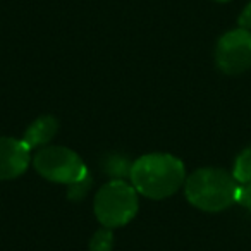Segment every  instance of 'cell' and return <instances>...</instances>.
I'll return each instance as SVG.
<instances>
[{
  "instance_id": "obj_1",
  "label": "cell",
  "mask_w": 251,
  "mask_h": 251,
  "mask_svg": "<svg viewBox=\"0 0 251 251\" xmlns=\"http://www.w3.org/2000/svg\"><path fill=\"white\" fill-rule=\"evenodd\" d=\"M131 184L151 200L172 196L186 182L184 164L171 153H148L131 165Z\"/></svg>"
},
{
  "instance_id": "obj_2",
  "label": "cell",
  "mask_w": 251,
  "mask_h": 251,
  "mask_svg": "<svg viewBox=\"0 0 251 251\" xmlns=\"http://www.w3.org/2000/svg\"><path fill=\"white\" fill-rule=\"evenodd\" d=\"M239 182L232 172L219 167L196 169L186 177L184 193L188 201L203 212H222L236 203Z\"/></svg>"
},
{
  "instance_id": "obj_3",
  "label": "cell",
  "mask_w": 251,
  "mask_h": 251,
  "mask_svg": "<svg viewBox=\"0 0 251 251\" xmlns=\"http://www.w3.org/2000/svg\"><path fill=\"white\" fill-rule=\"evenodd\" d=\"M95 217L107 229L126 226L138 213V191L133 184L114 179L95 195Z\"/></svg>"
},
{
  "instance_id": "obj_4",
  "label": "cell",
  "mask_w": 251,
  "mask_h": 251,
  "mask_svg": "<svg viewBox=\"0 0 251 251\" xmlns=\"http://www.w3.org/2000/svg\"><path fill=\"white\" fill-rule=\"evenodd\" d=\"M36 172L42 177L59 184L73 186L88 177V169L74 150L66 147H43L33 158Z\"/></svg>"
},
{
  "instance_id": "obj_5",
  "label": "cell",
  "mask_w": 251,
  "mask_h": 251,
  "mask_svg": "<svg viewBox=\"0 0 251 251\" xmlns=\"http://www.w3.org/2000/svg\"><path fill=\"white\" fill-rule=\"evenodd\" d=\"M215 64L224 74L239 76L251 67V31L236 28L224 33L215 47Z\"/></svg>"
},
{
  "instance_id": "obj_6",
  "label": "cell",
  "mask_w": 251,
  "mask_h": 251,
  "mask_svg": "<svg viewBox=\"0 0 251 251\" xmlns=\"http://www.w3.org/2000/svg\"><path fill=\"white\" fill-rule=\"evenodd\" d=\"M29 151L23 140L0 138V181L19 177L29 165Z\"/></svg>"
},
{
  "instance_id": "obj_7",
  "label": "cell",
  "mask_w": 251,
  "mask_h": 251,
  "mask_svg": "<svg viewBox=\"0 0 251 251\" xmlns=\"http://www.w3.org/2000/svg\"><path fill=\"white\" fill-rule=\"evenodd\" d=\"M57 131H59V121L53 115H42L35 122H31V126L26 129L23 141L29 150L43 148L50 143V140L55 136Z\"/></svg>"
},
{
  "instance_id": "obj_8",
  "label": "cell",
  "mask_w": 251,
  "mask_h": 251,
  "mask_svg": "<svg viewBox=\"0 0 251 251\" xmlns=\"http://www.w3.org/2000/svg\"><path fill=\"white\" fill-rule=\"evenodd\" d=\"M232 176L239 184L251 182V145L239 151V155L234 160Z\"/></svg>"
},
{
  "instance_id": "obj_9",
  "label": "cell",
  "mask_w": 251,
  "mask_h": 251,
  "mask_svg": "<svg viewBox=\"0 0 251 251\" xmlns=\"http://www.w3.org/2000/svg\"><path fill=\"white\" fill-rule=\"evenodd\" d=\"M112 244H114L112 230L105 227L93 234L90 241V251H112Z\"/></svg>"
},
{
  "instance_id": "obj_10",
  "label": "cell",
  "mask_w": 251,
  "mask_h": 251,
  "mask_svg": "<svg viewBox=\"0 0 251 251\" xmlns=\"http://www.w3.org/2000/svg\"><path fill=\"white\" fill-rule=\"evenodd\" d=\"M236 203H239L243 208H246L251 212V182H248V184H239Z\"/></svg>"
},
{
  "instance_id": "obj_11",
  "label": "cell",
  "mask_w": 251,
  "mask_h": 251,
  "mask_svg": "<svg viewBox=\"0 0 251 251\" xmlns=\"http://www.w3.org/2000/svg\"><path fill=\"white\" fill-rule=\"evenodd\" d=\"M90 189V176H88L86 179H83V181L76 182V184L69 186V198L71 200H79L84 196V193Z\"/></svg>"
},
{
  "instance_id": "obj_12",
  "label": "cell",
  "mask_w": 251,
  "mask_h": 251,
  "mask_svg": "<svg viewBox=\"0 0 251 251\" xmlns=\"http://www.w3.org/2000/svg\"><path fill=\"white\" fill-rule=\"evenodd\" d=\"M237 25H239V28L250 29L251 31V2L241 11L239 18H237Z\"/></svg>"
},
{
  "instance_id": "obj_13",
  "label": "cell",
  "mask_w": 251,
  "mask_h": 251,
  "mask_svg": "<svg viewBox=\"0 0 251 251\" xmlns=\"http://www.w3.org/2000/svg\"><path fill=\"white\" fill-rule=\"evenodd\" d=\"M217 2H227V0H217Z\"/></svg>"
}]
</instances>
